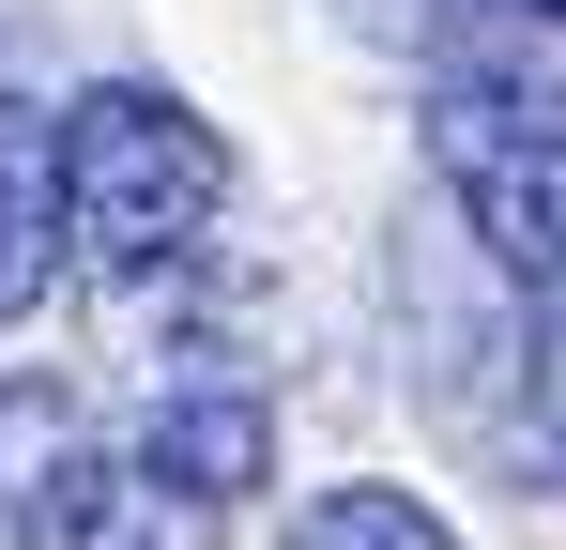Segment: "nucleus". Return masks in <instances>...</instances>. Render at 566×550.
I'll return each instance as SVG.
<instances>
[{
  "label": "nucleus",
  "instance_id": "1",
  "mask_svg": "<svg viewBox=\"0 0 566 550\" xmlns=\"http://www.w3.org/2000/svg\"><path fill=\"white\" fill-rule=\"evenodd\" d=\"M214 214H230V154H214V123H199L185 92L93 77L62 107V230H77V275L93 290L185 275Z\"/></svg>",
  "mask_w": 566,
  "mask_h": 550
},
{
  "label": "nucleus",
  "instance_id": "2",
  "mask_svg": "<svg viewBox=\"0 0 566 550\" xmlns=\"http://www.w3.org/2000/svg\"><path fill=\"white\" fill-rule=\"evenodd\" d=\"M429 169L474 214V245L521 275V290H566V107L505 62H460L429 92Z\"/></svg>",
  "mask_w": 566,
  "mask_h": 550
},
{
  "label": "nucleus",
  "instance_id": "3",
  "mask_svg": "<svg viewBox=\"0 0 566 550\" xmlns=\"http://www.w3.org/2000/svg\"><path fill=\"white\" fill-rule=\"evenodd\" d=\"M138 474L169 489V505H245L261 474H276V413H261V382H169L154 398V429H138Z\"/></svg>",
  "mask_w": 566,
  "mask_h": 550
},
{
  "label": "nucleus",
  "instance_id": "4",
  "mask_svg": "<svg viewBox=\"0 0 566 550\" xmlns=\"http://www.w3.org/2000/svg\"><path fill=\"white\" fill-rule=\"evenodd\" d=\"M62 261H77V230H62V123L0 92V321H31Z\"/></svg>",
  "mask_w": 566,
  "mask_h": 550
},
{
  "label": "nucleus",
  "instance_id": "5",
  "mask_svg": "<svg viewBox=\"0 0 566 550\" xmlns=\"http://www.w3.org/2000/svg\"><path fill=\"white\" fill-rule=\"evenodd\" d=\"M15 550H169V489L154 474H107V458H62L15 505Z\"/></svg>",
  "mask_w": 566,
  "mask_h": 550
},
{
  "label": "nucleus",
  "instance_id": "6",
  "mask_svg": "<svg viewBox=\"0 0 566 550\" xmlns=\"http://www.w3.org/2000/svg\"><path fill=\"white\" fill-rule=\"evenodd\" d=\"M291 550H460V536H444V505H413V489H322V505L291 520Z\"/></svg>",
  "mask_w": 566,
  "mask_h": 550
},
{
  "label": "nucleus",
  "instance_id": "7",
  "mask_svg": "<svg viewBox=\"0 0 566 550\" xmlns=\"http://www.w3.org/2000/svg\"><path fill=\"white\" fill-rule=\"evenodd\" d=\"M536 444L566 458V290H536Z\"/></svg>",
  "mask_w": 566,
  "mask_h": 550
},
{
  "label": "nucleus",
  "instance_id": "8",
  "mask_svg": "<svg viewBox=\"0 0 566 550\" xmlns=\"http://www.w3.org/2000/svg\"><path fill=\"white\" fill-rule=\"evenodd\" d=\"M353 15H368V31H429L444 0H353Z\"/></svg>",
  "mask_w": 566,
  "mask_h": 550
},
{
  "label": "nucleus",
  "instance_id": "9",
  "mask_svg": "<svg viewBox=\"0 0 566 550\" xmlns=\"http://www.w3.org/2000/svg\"><path fill=\"white\" fill-rule=\"evenodd\" d=\"M536 15H566V0H536Z\"/></svg>",
  "mask_w": 566,
  "mask_h": 550
}]
</instances>
